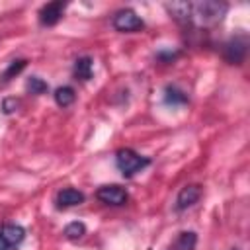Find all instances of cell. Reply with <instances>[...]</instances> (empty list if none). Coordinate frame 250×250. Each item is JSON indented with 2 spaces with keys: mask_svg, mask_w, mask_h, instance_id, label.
Here are the masks:
<instances>
[{
  "mask_svg": "<svg viewBox=\"0 0 250 250\" xmlns=\"http://www.w3.org/2000/svg\"><path fill=\"white\" fill-rule=\"evenodd\" d=\"M25 66H27V59H14V61L8 64V68L2 72V76H0V84H6V82H10L12 78H16Z\"/></svg>",
  "mask_w": 250,
  "mask_h": 250,
  "instance_id": "cell-14",
  "label": "cell"
},
{
  "mask_svg": "<svg viewBox=\"0 0 250 250\" xmlns=\"http://www.w3.org/2000/svg\"><path fill=\"white\" fill-rule=\"evenodd\" d=\"M199 197H201V186H199V184H188V186H184V188L178 191L174 209H176L178 213H182V211L193 207V205L199 201Z\"/></svg>",
  "mask_w": 250,
  "mask_h": 250,
  "instance_id": "cell-8",
  "label": "cell"
},
{
  "mask_svg": "<svg viewBox=\"0 0 250 250\" xmlns=\"http://www.w3.org/2000/svg\"><path fill=\"white\" fill-rule=\"evenodd\" d=\"M246 51H248V37L246 35H234L225 43L223 57L230 64H242V61L246 59Z\"/></svg>",
  "mask_w": 250,
  "mask_h": 250,
  "instance_id": "cell-5",
  "label": "cell"
},
{
  "mask_svg": "<svg viewBox=\"0 0 250 250\" xmlns=\"http://www.w3.org/2000/svg\"><path fill=\"white\" fill-rule=\"evenodd\" d=\"M230 250H238V248H230Z\"/></svg>",
  "mask_w": 250,
  "mask_h": 250,
  "instance_id": "cell-19",
  "label": "cell"
},
{
  "mask_svg": "<svg viewBox=\"0 0 250 250\" xmlns=\"http://www.w3.org/2000/svg\"><path fill=\"white\" fill-rule=\"evenodd\" d=\"M150 164V158L139 154L133 148H119L115 152V166L123 174V178H133L137 172L145 170Z\"/></svg>",
  "mask_w": 250,
  "mask_h": 250,
  "instance_id": "cell-2",
  "label": "cell"
},
{
  "mask_svg": "<svg viewBox=\"0 0 250 250\" xmlns=\"http://www.w3.org/2000/svg\"><path fill=\"white\" fill-rule=\"evenodd\" d=\"M66 10V2L62 0H55V2H49V4H43L37 18H39V23L43 27H53L57 25L61 20H62V14Z\"/></svg>",
  "mask_w": 250,
  "mask_h": 250,
  "instance_id": "cell-7",
  "label": "cell"
},
{
  "mask_svg": "<svg viewBox=\"0 0 250 250\" xmlns=\"http://www.w3.org/2000/svg\"><path fill=\"white\" fill-rule=\"evenodd\" d=\"M166 12L184 25H191L197 29H209L223 21L229 12L227 2L217 0H201V2H168L164 4Z\"/></svg>",
  "mask_w": 250,
  "mask_h": 250,
  "instance_id": "cell-1",
  "label": "cell"
},
{
  "mask_svg": "<svg viewBox=\"0 0 250 250\" xmlns=\"http://www.w3.org/2000/svg\"><path fill=\"white\" fill-rule=\"evenodd\" d=\"M25 90L29 94H33V96H41V94H45L49 90V84L43 78H39V76H29L27 84H25Z\"/></svg>",
  "mask_w": 250,
  "mask_h": 250,
  "instance_id": "cell-16",
  "label": "cell"
},
{
  "mask_svg": "<svg viewBox=\"0 0 250 250\" xmlns=\"http://www.w3.org/2000/svg\"><path fill=\"white\" fill-rule=\"evenodd\" d=\"M96 199L104 205H111V207H121L129 201V193L125 188L117 186V184H107V186H102L98 188L96 191Z\"/></svg>",
  "mask_w": 250,
  "mask_h": 250,
  "instance_id": "cell-4",
  "label": "cell"
},
{
  "mask_svg": "<svg viewBox=\"0 0 250 250\" xmlns=\"http://www.w3.org/2000/svg\"><path fill=\"white\" fill-rule=\"evenodd\" d=\"M178 57H180L178 51H160V53L156 55V61H160V62H172V61L178 59Z\"/></svg>",
  "mask_w": 250,
  "mask_h": 250,
  "instance_id": "cell-17",
  "label": "cell"
},
{
  "mask_svg": "<svg viewBox=\"0 0 250 250\" xmlns=\"http://www.w3.org/2000/svg\"><path fill=\"white\" fill-rule=\"evenodd\" d=\"M84 199H86V195L80 189H76V188H64V189H61L57 193L55 203H57L59 209H66V207H76V205L84 203Z\"/></svg>",
  "mask_w": 250,
  "mask_h": 250,
  "instance_id": "cell-9",
  "label": "cell"
},
{
  "mask_svg": "<svg viewBox=\"0 0 250 250\" xmlns=\"http://www.w3.org/2000/svg\"><path fill=\"white\" fill-rule=\"evenodd\" d=\"M189 102L188 94L184 90H180L176 84H168L164 88V104L168 105H186Z\"/></svg>",
  "mask_w": 250,
  "mask_h": 250,
  "instance_id": "cell-12",
  "label": "cell"
},
{
  "mask_svg": "<svg viewBox=\"0 0 250 250\" xmlns=\"http://www.w3.org/2000/svg\"><path fill=\"white\" fill-rule=\"evenodd\" d=\"M62 234H64L68 240H78V238H82V236L86 234V225L80 223V221H72V223H68V225L64 227Z\"/></svg>",
  "mask_w": 250,
  "mask_h": 250,
  "instance_id": "cell-15",
  "label": "cell"
},
{
  "mask_svg": "<svg viewBox=\"0 0 250 250\" xmlns=\"http://www.w3.org/2000/svg\"><path fill=\"white\" fill-rule=\"evenodd\" d=\"M18 100L16 98H6L4 102H2V111L6 113V115H10V113H14L16 111V107H18Z\"/></svg>",
  "mask_w": 250,
  "mask_h": 250,
  "instance_id": "cell-18",
  "label": "cell"
},
{
  "mask_svg": "<svg viewBox=\"0 0 250 250\" xmlns=\"http://www.w3.org/2000/svg\"><path fill=\"white\" fill-rule=\"evenodd\" d=\"M92 70H94V61H92V57H88V55L78 57V59L74 61V64H72V74H74V78H76V80H82V82H86V80L92 78Z\"/></svg>",
  "mask_w": 250,
  "mask_h": 250,
  "instance_id": "cell-10",
  "label": "cell"
},
{
  "mask_svg": "<svg viewBox=\"0 0 250 250\" xmlns=\"http://www.w3.org/2000/svg\"><path fill=\"white\" fill-rule=\"evenodd\" d=\"M195 244H197V234L193 230H182L168 246V250H195Z\"/></svg>",
  "mask_w": 250,
  "mask_h": 250,
  "instance_id": "cell-11",
  "label": "cell"
},
{
  "mask_svg": "<svg viewBox=\"0 0 250 250\" xmlns=\"http://www.w3.org/2000/svg\"><path fill=\"white\" fill-rule=\"evenodd\" d=\"M111 25L119 33H135V31L145 29L143 18L133 8H121V10H117L113 14V18H111Z\"/></svg>",
  "mask_w": 250,
  "mask_h": 250,
  "instance_id": "cell-3",
  "label": "cell"
},
{
  "mask_svg": "<svg viewBox=\"0 0 250 250\" xmlns=\"http://www.w3.org/2000/svg\"><path fill=\"white\" fill-rule=\"evenodd\" d=\"M53 98H55V104H57L59 107H68V105L74 104V100H76V92H74L72 86H59V88L55 90Z\"/></svg>",
  "mask_w": 250,
  "mask_h": 250,
  "instance_id": "cell-13",
  "label": "cell"
},
{
  "mask_svg": "<svg viewBox=\"0 0 250 250\" xmlns=\"http://www.w3.org/2000/svg\"><path fill=\"white\" fill-rule=\"evenodd\" d=\"M25 238V229L21 225L6 223L0 227V250H14Z\"/></svg>",
  "mask_w": 250,
  "mask_h": 250,
  "instance_id": "cell-6",
  "label": "cell"
}]
</instances>
